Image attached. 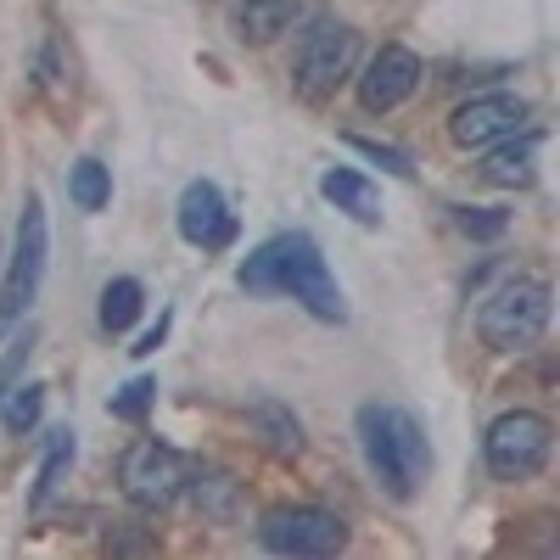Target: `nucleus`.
Returning a JSON list of instances; mask_svg holds the SVG:
<instances>
[{
    "label": "nucleus",
    "instance_id": "aec40b11",
    "mask_svg": "<svg viewBox=\"0 0 560 560\" xmlns=\"http://www.w3.org/2000/svg\"><path fill=\"white\" fill-rule=\"evenodd\" d=\"M152 404H158V382H152V376H135L124 393H113L107 415H113V420H147Z\"/></svg>",
    "mask_w": 560,
    "mask_h": 560
},
{
    "label": "nucleus",
    "instance_id": "20e7f679",
    "mask_svg": "<svg viewBox=\"0 0 560 560\" xmlns=\"http://www.w3.org/2000/svg\"><path fill=\"white\" fill-rule=\"evenodd\" d=\"M488 471L499 482H533L544 465H549V448H555V427L538 415V409H510L488 427Z\"/></svg>",
    "mask_w": 560,
    "mask_h": 560
},
{
    "label": "nucleus",
    "instance_id": "4468645a",
    "mask_svg": "<svg viewBox=\"0 0 560 560\" xmlns=\"http://www.w3.org/2000/svg\"><path fill=\"white\" fill-rule=\"evenodd\" d=\"M298 12H303V0H247V7L236 12V28H242V39L269 45L275 34H287V28H292Z\"/></svg>",
    "mask_w": 560,
    "mask_h": 560
},
{
    "label": "nucleus",
    "instance_id": "a211bd4d",
    "mask_svg": "<svg viewBox=\"0 0 560 560\" xmlns=\"http://www.w3.org/2000/svg\"><path fill=\"white\" fill-rule=\"evenodd\" d=\"M39 409H45V387H7V393H0V415H7V427L18 438L39 420Z\"/></svg>",
    "mask_w": 560,
    "mask_h": 560
},
{
    "label": "nucleus",
    "instance_id": "f257e3e1",
    "mask_svg": "<svg viewBox=\"0 0 560 560\" xmlns=\"http://www.w3.org/2000/svg\"><path fill=\"white\" fill-rule=\"evenodd\" d=\"M236 280H242V292H253V298H292V303H303L325 325L348 319L337 275H331V264H325L319 242L303 236V230H287V236H269L264 247H253V258L242 264Z\"/></svg>",
    "mask_w": 560,
    "mask_h": 560
},
{
    "label": "nucleus",
    "instance_id": "1a4fd4ad",
    "mask_svg": "<svg viewBox=\"0 0 560 560\" xmlns=\"http://www.w3.org/2000/svg\"><path fill=\"white\" fill-rule=\"evenodd\" d=\"M522 124H527V102L522 96H471L465 107H454L448 135H454V147L482 152V147H499V140L522 135Z\"/></svg>",
    "mask_w": 560,
    "mask_h": 560
},
{
    "label": "nucleus",
    "instance_id": "f3484780",
    "mask_svg": "<svg viewBox=\"0 0 560 560\" xmlns=\"http://www.w3.org/2000/svg\"><path fill=\"white\" fill-rule=\"evenodd\" d=\"M68 465H73V432L68 427H57L51 438H45V459H39V482H34V504H45L57 488H62V477H68Z\"/></svg>",
    "mask_w": 560,
    "mask_h": 560
},
{
    "label": "nucleus",
    "instance_id": "2eb2a0df",
    "mask_svg": "<svg viewBox=\"0 0 560 560\" xmlns=\"http://www.w3.org/2000/svg\"><path fill=\"white\" fill-rule=\"evenodd\" d=\"M68 197L84 208V213H102L113 202V168H102L96 158H79L68 168Z\"/></svg>",
    "mask_w": 560,
    "mask_h": 560
},
{
    "label": "nucleus",
    "instance_id": "423d86ee",
    "mask_svg": "<svg viewBox=\"0 0 560 560\" xmlns=\"http://www.w3.org/2000/svg\"><path fill=\"white\" fill-rule=\"evenodd\" d=\"M118 488L135 510H163L185 493V459L158 443V438H140L124 448V465H118Z\"/></svg>",
    "mask_w": 560,
    "mask_h": 560
},
{
    "label": "nucleus",
    "instance_id": "dca6fc26",
    "mask_svg": "<svg viewBox=\"0 0 560 560\" xmlns=\"http://www.w3.org/2000/svg\"><path fill=\"white\" fill-rule=\"evenodd\" d=\"M140 303H147V292H140V280L118 275L102 287V325L107 331H129V325L140 319Z\"/></svg>",
    "mask_w": 560,
    "mask_h": 560
},
{
    "label": "nucleus",
    "instance_id": "412c9836",
    "mask_svg": "<svg viewBox=\"0 0 560 560\" xmlns=\"http://www.w3.org/2000/svg\"><path fill=\"white\" fill-rule=\"evenodd\" d=\"M454 224H459L471 242H499L504 230H510V219H504L499 208H459V213H454Z\"/></svg>",
    "mask_w": 560,
    "mask_h": 560
},
{
    "label": "nucleus",
    "instance_id": "0eeeda50",
    "mask_svg": "<svg viewBox=\"0 0 560 560\" xmlns=\"http://www.w3.org/2000/svg\"><path fill=\"white\" fill-rule=\"evenodd\" d=\"M258 544L269 555H337L348 544V522L337 510L319 504H292V510H269L258 522Z\"/></svg>",
    "mask_w": 560,
    "mask_h": 560
},
{
    "label": "nucleus",
    "instance_id": "4be33fe9",
    "mask_svg": "<svg viewBox=\"0 0 560 560\" xmlns=\"http://www.w3.org/2000/svg\"><path fill=\"white\" fill-rule=\"evenodd\" d=\"M348 147H353V152H364L370 163H382V168H393L398 179H409V174H415L409 152H398V147H382V140H364V135H348Z\"/></svg>",
    "mask_w": 560,
    "mask_h": 560
},
{
    "label": "nucleus",
    "instance_id": "39448f33",
    "mask_svg": "<svg viewBox=\"0 0 560 560\" xmlns=\"http://www.w3.org/2000/svg\"><path fill=\"white\" fill-rule=\"evenodd\" d=\"M353 57H359V34L348 23H319L308 39H303V51H298V96L308 107H325L337 96V84L353 73Z\"/></svg>",
    "mask_w": 560,
    "mask_h": 560
},
{
    "label": "nucleus",
    "instance_id": "6e6552de",
    "mask_svg": "<svg viewBox=\"0 0 560 560\" xmlns=\"http://www.w3.org/2000/svg\"><path fill=\"white\" fill-rule=\"evenodd\" d=\"M45 253H51V236H45V202L28 197L23 219H18V242H12V269H7V287H0V325H12L34 292H39V275H45Z\"/></svg>",
    "mask_w": 560,
    "mask_h": 560
},
{
    "label": "nucleus",
    "instance_id": "7ed1b4c3",
    "mask_svg": "<svg viewBox=\"0 0 560 560\" xmlns=\"http://www.w3.org/2000/svg\"><path fill=\"white\" fill-rule=\"evenodd\" d=\"M549 325V280H533V275H516L482 303L477 314V331L493 353H527Z\"/></svg>",
    "mask_w": 560,
    "mask_h": 560
},
{
    "label": "nucleus",
    "instance_id": "9b49d317",
    "mask_svg": "<svg viewBox=\"0 0 560 560\" xmlns=\"http://www.w3.org/2000/svg\"><path fill=\"white\" fill-rule=\"evenodd\" d=\"M415 84H420V57L404 51V45H382L359 79V102L364 113H393L398 102L415 96Z\"/></svg>",
    "mask_w": 560,
    "mask_h": 560
},
{
    "label": "nucleus",
    "instance_id": "f03ea898",
    "mask_svg": "<svg viewBox=\"0 0 560 560\" xmlns=\"http://www.w3.org/2000/svg\"><path fill=\"white\" fill-rule=\"evenodd\" d=\"M359 443H364V459L376 471V482L393 499H415V488L427 482V465H432L420 420L398 404H364L359 409Z\"/></svg>",
    "mask_w": 560,
    "mask_h": 560
},
{
    "label": "nucleus",
    "instance_id": "6ab92c4d",
    "mask_svg": "<svg viewBox=\"0 0 560 560\" xmlns=\"http://www.w3.org/2000/svg\"><path fill=\"white\" fill-rule=\"evenodd\" d=\"M253 420H258V427L269 432V443H275L280 454H298V448H303V427H298V420H292L287 409H275V404H258V409H253Z\"/></svg>",
    "mask_w": 560,
    "mask_h": 560
},
{
    "label": "nucleus",
    "instance_id": "5701e85b",
    "mask_svg": "<svg viewBox=\"0 0 560 560\" xmlns=\"http://www.w3.org/2000/svg\"><path fill=\"white\" fill-rule=\"evenodd\" d=\"M163 337H168V314H163V319H158V325H152V331H147V337H140V342H135L129 353H140V359H147V353H158V348H163Z\"/></svg>",
    "mask_w": 560,
    "mask_h": 560
},
{
    "label": "nucleus",
    "instance_id": "ddd939ff",
    "mask_svg": "<svg viewBox=\"0 0 560 560\" xmlns=\"http://www.w3.org/2000/svg\"><path fill=\"white\" fill-rule=\"evenodd\" d=\"M533 168H538V129H527L522 140L516 135L499 140V152L482 163V179H493V185H533Z\"/></svg>",
    "mask_w": 560,
    "mask_h": 560
},
{
    "label": "nucleus",
    "instance_id": "9d476101",
    "mask_svg": "<svg viewBox=\"0 0 560 560\" xmlns=\"http://www.w3.org/2000/svg\"><path fill=\"white\" fill-rule=\"evenodd\" d=\"M179 236L191 242V247H202V253H224L230 242H236V213L224 208L219 185L191 179L179 191Z\"/></svg>",
    "mask_w": 560,
    "mask_h": 560
},
{
    "label": "nucleus",
    "instance_id": "f8f14e48",
    "mask_svg": "<svg viewBox=\"0 0 560 560\" xmlns=\"http://www.w3.org/2000/svg\"><path fill=\"white\" fill-rule=\"evenodd\" d=\"M319 197L331 202L337 213L359 219V224H382V197H376V185H370L364 174H353V168H325V174H319Z\"/></svg>",
    "mask_w": 560,
    "mask_h": 560
}]
</instances>
